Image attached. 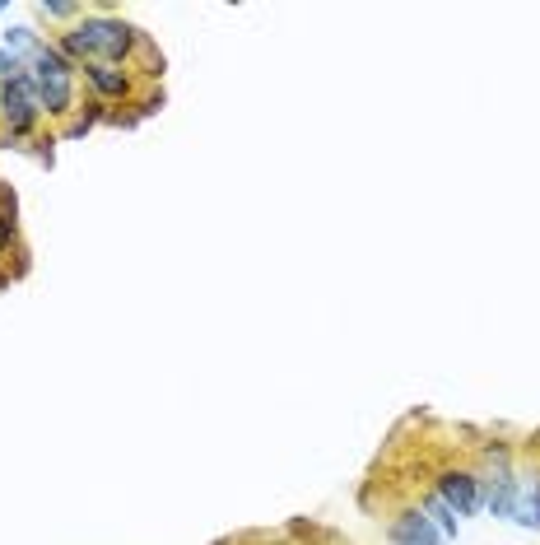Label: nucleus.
I'll return each mask as SVG.
<instances>
[{"label": "nucleus", "instance_id": "obj_1", "mask_svg": "<svg viewBox=\"0 0 540 545\" xmlns=\"http://www.w3.org/2000/svg\"><path fill=\"white\" fill-rule=\"evenodd\" d=\"M56 47L75 66H126L135 52H149L145 33L112 14H84L75 28H66V38Z\"/></svg>", "mask_w": 540, "mask_h": 545}, {"label": "nucleus", "instance_id": "obj_2", "mask_svg": "<svg viewBox=\"0 0 540 545\" xmlns=\"http://www.w3.org/2000/svg\"><path fill=\"white\" fill-rule=\"evenodd\" d=\"M28 80L38 89L42 117H70L75 112V89H80V66L61 56L56 42H42L38 52L28 56Z\"/></svg>", "mask_w": 540, "mask_h": 545}, {"label": "nucleus", "instance_id": "obj_3", "mask_svg": "<svg viewBox=\"0 0 540 545\" xmlns=\"http://www.w3.org/2000/svg\"><path fill=\"white\" fill-rule=\"evenodd\" d=\"M0 122H5V136H33L38 131L42 103H38L33 80H28V70L5 80V89H0Z\"/></svg>", "mask_w": 540, "mask_h": 545}, {"label": "nucleus", "instance_id": "obj_4", "mask_svg": "<svg viewBox=\"0 0 540 545\" xmlns=\"http://www.w3.org/2000/svg\"><path fill=\"white\" fill-rule=\"evenodd\" d=\"M433 494H438L457 518H475V513L485 508V476H475L466 466H443V471L433 476Z\"/></svg>", "mask_w": 540, "mask_h": 545}, {"label": "nucleus", "instance_id": "obj_5", "mask_svg": "<svg viewBox=\"0 0 540 545\" xmlns=\"http://www.w3.org/2000/svg\"><path fill=\"white\" fill-rule=\"evenodd\" d=\"M80 75L94 89L98 103H126V98H135L131 70H122V66H80Z\"/></svg>", "mask_w": 540, "mask_h": 545}, {"label": "nucleus", "instance_id": "obj_6", "mask_svg": "<svg viewBox=\"0 0 540 545\" xmlns=\"http://www.w3.org/2000/svg\"><path fill=\"white\" fill-rule=\"evenodd\" d=\"M387 536H392V545H443V532L424 518V508L419 504L401 508V513L387 522Z\"/></svg>", "mask_w": 540, "mask_h": 545}, {"label": "nucleus", "instance_id": "obj_7", "mask_svg": "<svg viewBox=\"0 0 540 545\" xmlns=\"http://www.w3.org/2000/svg\"><path fill=\"white\" fill-rule=\"evenodd\" d=\"M517 490H522V476H513V471H494V476L485 480V508H489V518H508V522H513Z\"/></svg>", "mask_w": 540, "mask_h": 545}, {"label": "nucleus", "instance_id": "obj_8", "mask_svg": "<svg viewBox=\"0 0 540 545\" xmlns=\"http://www.w3.org/2000/svg\"><path fill=\"white\" fill-rule=\"evenodd\" d=\"M513 522H517V527H540V476H531V485L522 480V490H517V508H513Z\"/></svg>", "mask_w": 540, "mask_h": 545}, {"label": "nucleus", "instance_id": "obj_9", "mask_svg": "<svg viewBox=\"0 0 540 545\" xmlns=\"http://www.w3.org/2000/svg\"><path fill=\"white\" fill-rule=\"evenodd\" d=\"M419 508H424V518H429L433 527L443 532V541H452V536H457L461 518H457V513H452V508L443 504V499H438V494H424V499H419Z\"/></svg>", "mask_w": 540, "mask_h": 545}, {"label": "nucleus", "instance_id": "obj_10", "mask_svg": "<svg viewBox=\"0 0 540 545\" xmlns=\"http://www.w3.org/2000/svg\"><path fill=\"white\" fill-rule=\"evenodd\" d=\"M0 47H5V52H10V56H19V61H24V66H28V56H33V52H38V47H42V38H38V33H33V28H10Z\"/></svg>", "mask_w": 540, "mask_h": 545}, {"label": "nucleus", "instance_id": "obj_11", "mask_svg": "<svg viewBox=\"0 0 540 545\" xmlns=\"http://www.w3.org/2000/svg\"><path fill=\"white\" fill-rule=\"evenodd\" d=\"M38 10L47 19H84V5H70V0H42Z\"/></svg>", "mask_w": 540, "mask_h": 545}, {"label": "nucleus", "instance_id": "obj_12", "mask_svg": "<svg viewBox=\"0 0 540 545\" xmlns=\"http://www.w3.org/2000/svg\"><path fill=\"white\" fill-rule=\"evenodd\" d=\"M14 205H5V210H0V252H10V243H14Z\"/></svg>", "mask_w": 540, "mask_h": 545}, {"label": "nucleus", "instance_id": "obj_13", "mask_svg": "<svg viewBox=\"0 0 540 545\" xmlns=\"http://www.w3.org/2000/svg\"><path fill=\"white\" fill-rule=\"evenodd\" d=\"M14 75H24V61H19V56H10L5 47H0V80H14Z\"/></svg>", "mask_w": 540, "mask_h": 545}]
</instances>
